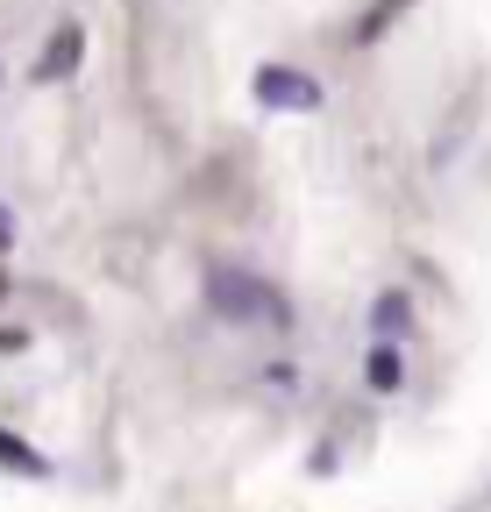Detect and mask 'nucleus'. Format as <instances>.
<instances>
[{
	"instance_id": "8",
	"label": "nucleus",
	"mask_w": 491,
	"mask_h": 512,
	"mask_svg": "<svg viewBox=\"0 0 491 512\" xmlns=\"http://www.w3.org/2000/svg\"><path fill=\"white\" fill-rule=\"evenodd\" d=\"M8 242H15V214H8V207H0V249H8Z\"/></svg>"
},
{
	"instance_id": "3",
	"label": "nucleus",
	"mask_w": 491,
	"mask_h": 512,
	"mask_svg": "<svg viewBox=\"0 0 491 512\" xmlns=\"http://www.w3.org/2000/svg\"><path fill=\"white\" fill-rule=\"evenodd\" d=\"M79 29H57L50 36V50H43V64H36V79H72V64H79Z\"/></svg>"
},
{
	"instance_id": "5",
	"label": "nucleus",
	"mask_w": 491,
	"mask_h": 512,
	"mask_svg": "<svg viewBox=\"0 0 491 512\" xmlns=\"http://www.w3.org/2000/svg\"><path fill=\"white\" fill-rule=\"evenodd\" d=\"M0 470H29V477H43V456H36V448H29L22 434L0 427Z\"/></svg>"
},
{
	"instance_id": "9",
	"label": "nucleus",
	"mask_w": 491,
	"mask_h": 512,
	"mask_svg": "<svg viewBox=\"0 0 491 512\" xmlns=\"http://www.w3.org/2000/svg\"><path fill=\"white\" fill-rule=\"evenodd\" d=\"M0 292H8V271H0Z\"/></svg>"
},
{
	"instance_id": "4",
	"label": "nucleus",
	"mask_w": 491,
	"mask_h": 512,
	"mask_svg": "<svg viewBox=\"0 0 491 512\" xmlns=\"http://www.w3.org/2000/svg\"><path fill=\"white\" fill-rule=\"evenodd\" d=\"M363 377H371L378 392H399V349H392V342H378L371 356H363Z\"/></svg>"
},
{
	"instance_id": "2",
	"label": "nucleus",
	"mask_w": 491,
	"mask_h": 512,
	"mask_svg": "<svg viewBox=\"0 0 491 512\" xmlns=\"http://www.w3.org/2000/svg\"><path fill=\"white\" fill-rule=\"evenodd\" d=\"M257 100L278 107V114H314L328 93H321V79L292 72V64H264V72H257Z\"/></svg>"
},
{
	"instance_id": "1",
	"label": "nucleus",
	"mask_w": 491,
	"mask_h": 512,
	"mask_svg": "<svg viewBox=\"0 0 491 512\" xmlns=\"http://www.w3.org/2000/svg\"><path fill=\"white\" fill-rule=\"evenodd\" d=\"M207 306L235 328H292V306L278 285H264L257 271H235V264H214L207 271Z\"/></svg>"
},
{
	"instance_id": "6",
	"label": "nucleus",
	"mask_w": 491,
	"mask_h": 512,
	"mask_svg": "<svg viewBox=\"0 0 491 512\" xmlns=\"http://www.w3.org/2000/svg\"><path fill=\"white\" fill-rule=\"evenodd\" d=\"M371 328H378V342H399V335H406V299H399V292H385V299H378Z\"/></svg>"
},
{
	"instance_id": "7",
	"label": "nucleus",
	"mask_w": 491,
	"mask_h": 512,
	"mask_svg": "<svg viewBox=\"0 0 491 512\" xmlns=\"http://www.w3.org/2000/svg\"><path fill=\"white\" fill-rule=\"evenodd\" d=\"M22 342H29L22 328H0V356H8V349H22Z\"/></svg>"
}]
</instances>
